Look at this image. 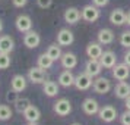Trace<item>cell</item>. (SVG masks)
Returning <instances> with one entry per match:
<instances>
[{"instance_id":"1","label":"cell","mask_w":130,"mask_h":125,"mask_svg":"<svg viewBox=\"0 0 130 125\" xmlns=\"http://www.w3.org/2000/svg\"><path fill=\"white\" fill-rule=\"evenodd\" d=\"M80 12H82V19L86 22H95L101 15L100 7L95 6V5H86Z\"/></svg>"},{"instance_id":"2","label":"cell","mask_w":130,"mask_h":125,"mask_svg":"<svg viewBox=\"0 0 130 125\" xmlns=\"http://www.w3.org/2000/svg\"><path fill=\"white\" fill-rule=\"evenodd\" d=\"M28 79L32 84H42L45 79V69H42L40 66H32L28 71Z\"/></svg>"},{"instance_id":"3","label":"cell","mask_w":130,"mask_h":125,"mask_svg":"<svg viewBox=\"0 0 130 125\" xmlns=\"http://www.w3.org/2000/svg\"><path fill=\"white\" fill-rule=\"evenodd\" d=\"M92 84H94L92 77H91L89 74H86V72H82V74H79L77 77H75V87H76L77 90H80V91L88 90Z\"/></svg>"},{"instance_id":"4","label":"cell","mask_w":130,"mask_h":125,"mask_svg":"<svg viewBox=\"0 0 130 125\" xmlns=\"http://www.w3.org/2000/svg\"><path fill=\"white\" fill-rule=\"evenodd\" d=\"M98 115H100V119L101 121H104V122H112V121H116V118H117V109L114 106H110V105H107V106L101 107L100 112H98Z\"/></svg>"},{"instance_id":"5","label":"cell","mask_w":130,"mask_h":125,"mask_svg":"<svg viewBox=\"0 0 130 125\" xmlns=\"http://www.w3.org/2000/svg\"><path fill=\"white\" fill-rule=\"evenodd\" d=\"M15 27L19 32H28V31L32 30V19L28 16V15H19L16 21H15Z\"/></svg>"},{"instance_id":"6","label":"cell","mask_w":130,"mask_h":125,"mask_svg":"<svg viewBox=\"0 0 130 125\" xmlns=\"http://www.w3.org/2000/svg\"><path fill=\"white\" fill-rule=\"evenodd\" d=\"M92 87H94L95 93H98V94H105V93H108V91L111 90V83H110V79H107V78H104V77H98L96 79H94Z\"/></svg>"},{"instance_id":"7","label":"cell","mask_w":130,"mask_h":125,"mask_svg":"<svg viewBox=\"0 0 130 125\" xmlns=\"http://www.w3.org/2000/svg\"><path fill=\"white\" fill-rule=\"evenodd\" d=\"M54 112L59 116H67L72 112V103L67 99H60L54 103Z\"/></svg>"},{"instance_id":"8","label":"cell","mask_w":130,"mask_h":125,"mask_svg":"<svg viewBox=\"0 0 130 125\" xmlns=\"http://www.w3.org/2000/svg\"><path fill=\"white\" fill-rule=\"evenodd\" d=\"M130 75V66L127 63H118L112 68V77L117 81H124Z\"/></svg>"},{"instance_id":"9","label":"cell","mask_w":130,"mask_h":125,"mask_svg":"<svg viewBox=\"0 0 130 125\" xmlns=\"http://www.w3.org/2000/svg\"><path fill=\"white\" fill-rule=\"evenodd\" d=\"M40 43H41V37L38 32L35 31H28V32H25L24 36V44L26 46L28 49H37L40 46Z\"/></svg>"},{"instance_id":"10","label":"cell","mask_w":130,"mask_h":125,"mask_svg":"<svg viewBox=\"0 0 130 125\" xmlns=\"http://www.w3.org/2000/svg\"><path fill=\"white\" fill-rule=\"evenodd\" d=\"M63 18H64V22H67V24H70V25H75L80 21L82 12H80L79 9H76V7H67L64 10Z\"/></svg>"},{"instance_id":"11","label":"cell","mask_w":130,"mask_h":125,"mask_svg":"<svg viewBox=\"0 0 130 125\" xmlns=\"http://www.w3.org/2000/svg\"><path fill=\"white\" fill-rule=\"evenodd\" d=\"M73 41H75V36H73V32L70 30L61 28L57 32V44H60V46H70Z\"/></svg>"},{"instance_id":"12","label":"cell","mask_w":130,"mask_h":125,"mask_svg":"<svg viewBox=\"0 0 130 125\" xmlns=\"http://www.w3.org/2000/svg\"><path fill=\"white\" fill-rule=\"evenodd\" d=\"M102 71V65H101L100 59H89L85 65V72L89 74L91 77H98Z\"/></svg>"},{"instance_id":"13","label":"cell","mask_w":130,"mask_h":125,"mask_svg":"<svg viewBox=\"0 0 130 125\" xmlns=\"http://www.w3.org/2000/svg\"><path fill=\"white\" fill-rule=\"evenodd\" d=\"M100 62L102 68H107V69H112L116 66V62H117V58H116V53L108 50V52H104L102 56L100 58Z\"/></svg>"},{"instance_id":"14","label":"cell","mask_w":130,"mask_h":125,"mask_svg":"<svg viewBox=\"0 0 130 125\" xmlns=\"http://www.w3.org/2000/svg\"><path fill=\"white\" fill-rule=\"evenodd\" d=\"M10 88L16 93H22L25 88H26V78L21 74H16L13 75V78L10 79Z\"/></svg>"},{"instance_id":"15","label":"cell","mask_w":130,"mask_h":125,"mask_svg":"<svg viewBox=\"0 0 130 125\" xmlns=\"http://www.w3.org/2000/svg\"><path fill=\"white\" fill-rule=\"evenodd\" d=\"M82 109L86 115H91V116H92V115L100 112V105H98V101L95 100V99L89 97V99H85V100H83Z\"/></svg>"},{"instance_id":"16","label":"cell","mask_w":130,"mask_h":125,"mask_svg":"<svg viewBox=\"0 0 130 125\" xmlns=\"http://www.w3.org/2000/svg\"><path fill=\"white\" fill-rule=\"evenodd\" d=\"M24 118L28 121V122H38L40 118H41V112H40V109L34 105H29V106L26 107L24 110Z\"/></svg>"},{"instance_id":"17","label":"cell","mask_w":130,"mask_h":125,"mask_svg":"<svg viewBox=\"0 0 130 125\" xmlns=\"http://www.w3.org/2000/svg\"><path fill=\"white\" fill-rule=\"evenodd\" d=\"M126 19H127V13L124 12L123 9H114L110 13V22L117 25V27L126 24Z\"/></svg>"},{"instance_id":"18","label":"cell","mask_w":130,"mask_h":125,"mask_svg":"<svg viewBox=\"0 0 130 125\" xmlns=\"http://www.w3.org/2000/svg\"><path fill=\"white\" fill-rule=\"evenodd\" d=\"M15 49V41L10 36H0V52L2 53H12Z\"/></svg>"},{"instance_id":"19","label":"cell","mask_w":130,"mask_h":125,"mask_svg":"<svg viewBox=\"0 0 130 125\" xmlns=\"http://www.w3.org/2000/svg\"><path fill=\"white\" fill-rule=\"evenodd\" d=\"M60 60H61V66L64 69H73L77 65V58L75 53H69V52L67 53H63L61 58H60Z\"/></svg>"},{"instance_id":"20","label":"cell","mask_w":130,"mask_h":125,"mask_svg":"<svg viewBox=\"0 0 130 125\" xmlns=\"http://www.w3.org/2000/svg\"><path fill=\"white\" fill-rule=\"evenodd\" d=\"M102 47H101V43H89L86 46V54H88L89 59H100L102 56Z\"/></svg>"},{"instance_id":"21","label":"cell","mask_w":130,"mask_h":125,"mask_svg":"<svg viewBox=\"0 0 130 125\" xmlns=\"http://www.w3.org/2000/svg\"><path fill=\"white\" fill-rule=\"evenodd\" d=\"M59 85L61 87H72L75 85V75L72 74L70 69H66L59 75Z\"/></svg>"},{"instance_id":"22","label":"cell","mask_w":130,"mask_h":125,"mask_svg":"<svg viewBox=\"0 0 130 125\" xmlns=\"http://www.w3.org/2000/svg\"><path fill=\"white\" fill-rule=\"evenodd\" d=\"M114 93H116V96H117L118 99H123V100H126V99L130 96V84L126 83V81H120V83L116 85Z\"/></svg>"},{"instance_id":"23","label":"cell","mask_w":130,"mask_h":125,"mask_svg":"<svg viewBox=\"0 0 130 125\" xmlns=\"http://www.w3.org/2000/svg\"><path fill=\"white\" fill-rule=\"evenodd\" d=\"M42 91L47 97H56L59 94V85L54 81H44L42 83Z\"/></svg>"},{"instance_id":"24","label":"cell","mask_w":130,"mask_h":125,"mask_svg":"<svg viewBox=\"0 0 130 125\" xmlns=\"http://www.w3.org/2000/svg\"><path fill=\"white\" fill-rule=\"evenodd\" d=\"M114 41V32L108 28H102L98 32V43L101 44H111Z\"/></svg>"},{"instance_id":"25","label":"cell","mask_w":130,"mask_h":125,"mask_svg":"<svg viewBox=\"0 0 130 125\" xmlns=\"http://www.w3.org/2000/svg\"><path fill=\"white\" fill-rule=\"evenodd\" d=\"M53 63H54V60L47 53H41L38 56V59H37V65L40 68H42V69H50L53 66Z\"/></svg>"},{"instance_id":"26","label":"cell","mask_w":130,"mask_h":125,"mask_svg":"<svg viewBox=\"0 0 130 125\" xmlns=\"http://www.w3.org/2000/svg\"><path fill=\"white\" fill-rule=\"evenodd\" d=\"M60 47H61V46L57 44V43H56V44H51V46H48V49H47V52H45V53H47L53 60H57V59H60V58H61V54H63Z\"/></svg>"},{"instance_id":"27","label":"cell","mask_w":130,"mask_h":125,"mask_svg":"<svg viewBox=\"0 0 130 125\" xmlns=\"http://www.w3.org/2000/svg\"><path fill=\"white\" fill-rule=\"evenodd\" d=\"M13 116V112L9 105H0V121H9Z\"/></svg>"},{"instance_id":"28","label":"cell","mask_w":130,"mask_h":125,"mask_svg":"<svg viewBox=\"0 0 130 125\" xmlns=\"http://www.w3.org/2000/svg\"><path fill=\"white\" fill-rule=\"evenodd\" d=\"M15 105V109H16V112H19V113H24V110L26 109V107L31 105V101H29V99H26V97H19L18 100L13 103Z\"/></svg>"},{"instance_id":"29","label":"cell","mask_w":130,"mask_h":125,"mask_svg":"<svg viewBox=\"0 0 130 125\" xmlns=\"http://www.w3.org/2000/svg\"><path fill=\"white\" fill-rule=\"evenodd\" d=\"M12 63L10 53H2L0 52V69H7Z\"/></svg>"},{"instance_id":"30","label":"cell","mask_w":130,"mask_h":125,"mask_svg":"<svg viewBox=\"0 0 130 125\" xmlns=\"http://www.w3.org/2000/svg\"><path fill=\"white\" fill-rule=\"evenodd\" d=\"M120 44L126 49H130V31H124L120 36Z\"/></svg>"},{"instance_id":"31","label":"cell","mask_w":130,"mask_h":125,"mask_svg":"<svg viewBox=\"0 0 130 125\" xmlns=\"http://www.w3.org/2000/svg\"><path fill=\"white\" fill-rule=\"evenodd\" d=\"M18 94L19 93H16V91H13V90L10 88V91H7V94H6V100L9 101V103H15V101L19 99Z\"/></svg>"},{"instance_id":"32","label":"cell","mask_w":130,"mask_h":125,"mask_svg":"<svg viewBox=\"0 0 130 125\" xmlns=\"http://www.w3.org/2000/svg\"><path fill=\"white\" fill-rule=\"evenodd\" d=\"M120 121H121V125H130V110L126 109V112L121 113Z\"/></svg>"},{"instance_id":"33","label":"cell","mask_w":130,"mask_h":125,"mask_svg":"<svg viewBox=\"0 0 130 125\" xmlns=\"http://www.w3.org/2000/svg\"><path fill=\"white\" fill-rule=\"evenodd\" d=\"M37 5L41 7V9H48V7L53 5V0H37Z\"/></svg>"},{"instance_id":"34","label":"cell","mask_w":130,"mask_h":125,"mask_svg":"<svg viewBox=\"0 0 130 125\" xmlns=\"http://www.w3.org/2000/svg\"><path fill=\"white\" fill-rule=\"evenodd\" d=\"M108 2L110 0H92V5H95V6H98V7H104L108 5Z\"/></svg>"},{"instance_id":"35","label":"cell","mask_w":130,"mask_h":125,"mask_svg":"<svg viewBox=\"0 0 130 125\" xmlns=\"http://www.w3.org/2000/svg\"><path fill=\"white\" fill-rule=\"evenodd\" d=\"M12 3L15 7H24V6H26L28 0H12Z\"/></svg>"},{"instance_id":"36","label":"cell","mask_w":130,"mask_h":125,"mask_svg":"<svg viewBox=\"0 0 130 125\" xmlns=\"http://www.w3.org/2000/svg\"><path fill=\"white\" fill-rule=\"evenodd\" d=\"M124 63H127V65L130 66V50L124 54Z\"/></svg>"},{"instance_id":"37","label":"cell","mask_w":130,"mask_h":125,"mask_svg":"<svg viewBox=\"0 0 130 125\" xmlns=\"http://www.w3.org/2000/svg\"><path fill=\"white\" fill-rule=\"evenodd\" d=\"M124 106H126V109L127 110H130V96L126 99V103H124Z\"/></svg>"},{"instance_id":"38","label":"cell","mask_w":130,"mask_h":125,"mask_svg":"<svg viewBox=\"0 0 130 125\" xmlns=\"http://www.w3.org/2000/svg\"><path fill=\"white\" fill-rule=\"evenodd\" d=\"M126 22H127V24L130 25V10L127 12V19H126Z\"/></svg>"},{"instance_id":"39","label":"cell","mask_w":130,"mask_h":125,"mask_svg":"<svg viewBox=\"0 0 130 125\" xmlns=\"http://www.w3.org/2000/svg\"><path fill=\"white\" fill-rule=\"evenodd\" d=\"M3 31V22H2V19H0V32Z\"/></svg>"},{"instance_id":"40","label":"cell","mask_w":130,"mask_h":125,"mask_svg":"<svg viewBox=\"0 0 130 125\" xmlns=\"http://www.w3.org/2000/svg\"><path fill=\"white\" fill-rule=\"evenodd\" d=\"M26 125H38V124H37V122H28Z\"/></svg>"},{"instance_id":"41","label":"cell","mask_w":130,"mask_h":125,"mask_svg":"<svg viewBox=\"0 0 130 125\" xmlns=\"http://www.w3.org/2000/svg\"><path fill=\"white\" fill-rule=\"evenodd\" d=\"M72 125H80V124H77V122H75V124H72Z\"/></svg>"}]
</instances>
